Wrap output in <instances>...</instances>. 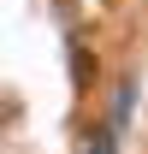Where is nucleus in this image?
Returning <instances> with one entry per match:
<instances>
[{"instance_id":"obj_1","label":"nucleus","mask_w":148,"mask_h":154,"mask_svg":"<svg viewBox=\"0 0 148 154\" xmlns=\"http://www.w3.org/2000/svg\"><path fill=\"white\" fill-rule=\"evenodd\" d=\"M89 154H119V148H113V131H101V136H95V142H89Z\"/></svg>"}]
</instances>
